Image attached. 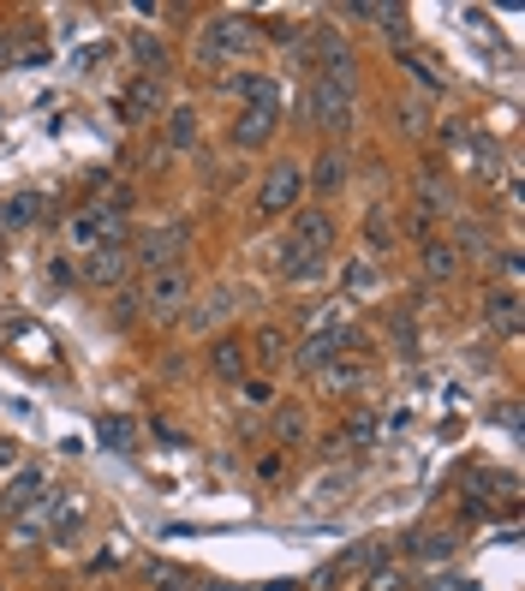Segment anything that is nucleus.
Listing matches in <instances>:
<instances>
[{"mask_svg":"<svg viewBox=\"0 0 525 591\" xmlns=\"http://www.w3.org/2000/svg\"><path fill=\"white\" fill-rule=\"evenodd\" d=\"M49 281H54V287H66V281H72V257H49Z\"/></svg>","mask_w":525,"mask_h":591,"instance_id":"obj_38","label":"nucleus"},{"mask_svg":"<svg viewBox=\"0 0 525 591\" xmlns=\"http://www.w3.org/2000/svg\"><path fill=\"white\" fill-rule=\"evenodd\" d=\"M7 61H12V42H7V36H0V66H7Z\"/></svg>","mask_w":525,"mask_h":591,"instance_id":"obj_41","label":"nucleus"},{"mask_svg":"<svg viewBox=\"0 0 525 591\" xmlns=\"http://www.w3.org/2000/svg\"><path fill=\"white\" fill-rule=\"evenodd\" d=\"M418 591H465V585L454 580V573H442V580H436V573H430V580H425V585H418Z\"/></svg>","mask_w":525,"mask_h":591,"instance_id":"obj_39","label":"nucleus"},{"mask_svg":"<svg viewBox=\"0 0 525 591\" xmlns=\"http://www.w3.org/2000/svg\"><path fill=\"white\" fill-rule=\"evenodd\" d=\"M42 215V191H19V198H7V228H31Z\"/></svg>","mask_w":525,"mask_h":591,"instance_id":"obj_25","label":"nucleus"},{"mask_svg":"<svg viewBox=\"0 0 525 591\" xmlns=\"http://www.w3.org/2000/svg\"><path fill=\"white\" fill-rule=\"evenodd\" d=\"M346 180H353V156L334 150V144L311 161V173H304V186H311L317 198H334V191H346Z\"/></svg>","mask_w":525,"mask_h":591,"instance_id":"obj_6","label":"nucleus"},{"mask_svg":"<svg viewBox=\"0 0 525 591\" xmlns=\"http://www.w3.org/2000/svg\"><path fill=\"white\" fill-rule=\"evenodd\" d=\"M334 352H341V329L311 335L304 347H293V359H287V365H299V371H323V365H334Z\"/></svg>","mask_w":525,"mask_h":591,"instance_id":"obj_16","label":"nucleus"},{"mask_svg":"<svg viewBox=\"0 0 525 591\" xmlns=\"http://www.w3.org/2000/svg\"><path fill=\"white\" fill-rule=\"evenodd\" d=\"M156 108H162V84H156V78H138V84L126 91V120H150Z\"/></svg>","mask_w":525,"mask_h":591,"instance_id":"obj_21","label":"nucleus"},{"mask_svg":"<svg viewBox=\"0 0 525 591\" xmlns=\"http://www.w3.org/2000/svg\"><path fill=\"white\" fill-rule=\"evenodd\" d=\"M245 371H251V352H245L239 335H222V341L210 347V377L215 382H245Z\"/></svg>","mask_w":525,"mask_h":591,"instance_id":"obj_12","label":"nucleus"},{"mask_svg":"<svg viewBox=\"0 0 525 591\" xmlns=\"http://www.w3.org/2000/svg\"><path fill=\"white\" fill-rule=\"evenodd\" d=\"M131 61L143 66V78H162V72L173 66V54H168L162 36H131Z\"/></svg>","mask_w":525,"mask_h":591,"instance_id":"obj_19","label":"nucleus"},{"mask_svg":"<svg viewBox=\"0 0 525 591\" xmlns=\"http://www.w3.org/2000/svg\"><path fill=\"white\" fill-rule=\"evenodd\" d=\"M454 210V186L442 180V173H418V210Z\"/></svg>","mask_w":525,"mask_h":591,"instance_id":"obj_24","label":"nucleus"},{"mask_svg":"<svg viewBox=\"0 0 525 591\" xmlns=\"http://www.w3.org/2000/svg\"><path fill=\"white\" fill-rule=\"evenodd\" d=\"M304 198V168L299 161H275L257 186V215H293Z\"/></svg>","mask_w":525,"mask_h":591,"instance_id":"obj_3","label":"nucleus"},{"mask_svg":"<svg viewBox=\"0 0 525 591\" xmlns=\"http://www.w3.org/2000/svg\"><path fill=\"white\" fill-rule=\"evenodd\" d=\"M257 49V24L245 12H215L197 36V61L203 66H227V61H245Z\"/></svg>","mask_w":525,"mask_h":591,"instance_id":"obj_1","label":"nucleus"},{"mask_svg":"<svg viewBox=\"0 0 525 591\" xmlns=\"http://www.w3.org/2000/svg\"><path fill=\"white\" fill-rule=\"evenodd\" d=\"M101 442H108L114 454H131V448H138V431H131L126 419H101Z\"/></svg>","mask_w":525,"mask_h":591,"instance_id":"obj_28","label":"nucleus"},{"mask_svg":"<svg viewBox=\"0 0 525 591\" xmlns=\"http://www.w3.org/2000/svg\"><path fill=\"white\" fill-rule=\"evenodd\" d=\"M281 275H287V281H323V275H329V257H323V251L287 245V251H281Z\"/></svg>","mask_w":525,"mask_h":591,"instance_id":"obj_17","label":"nucleus"},{"mask_svg":"<svg viewBox=\"0 0 525 591\" xmlns=\"http://www.w3.org/2000/svg\"><path fill=\"white\" fill-rule=\"evenodd\" d=\"M78 526H84V508H78V502H61V514H54V531H49V538H54V543H72V538H78Z\"/></svg>","mask_w":525,"mask_h":591,"instance_id":"obj_27","label":"nucleus"},{"mask_svg":"<svg viewBox=\"0 0 525 591\" xmlns=\"http://www.w3.org/2000/svg\"><path fill=\"white\" fill-rule=\"evenodd\" d=\"M54 514H61V496H36L31 508L12 514V543H42L54 531Z\"/></svg>","mask_w":525,"mask_h":591,"instance_id":"obj_9","label":"nucleus"},{"mask_svg":"<svg viewBox=\"0 0 525 591\" xmlns=\"http://www.w3.org/2000/svg\"><path fill=\"white\" fill-rule=\"evenodd\" d=\"M287 245L323 251V257H329V245H334V215L323 210V203H311V210H293V240H287Z\"/></svg>","mask_w":525,"mask_h":591,"instance_id":"obj_8","label":"nucleus"},{"mask_svg":"<svg viewBox=\"0 0 525 591\" xmlns=\"http://www.w3.org/2000/svg\"><path fill=\"white\" fill-rule=\"evenodd\" d=\"M185 240H192V233L185 228H168V233H150V240H143L138 251H131V263H143V270H180L185 263Z\"/></svg>","mask_w":525,"mask_h":591,"instance_id":"obj_5","label":"nucleus"},{"mask_svg":"<svg viewBox=\"0 0 525 591\" xmlns=\"http://www.w3.org/2000/svg\"><path fill=\"white\" fill-rule=\"evenodd\" d=\"M126 275H131V245H96L84 257V281L90 287H120Z\"/></svg>","mask_w":525,"mask_h":591,"instance_id":"obj_7","label":"nucleus"},{"mask_svg":"<svg viewBox=\"0 0 525 591\" xmlns=\"http://www.w3.org/2000/svg\"><path fill=\"white\" fill-rule=\"evenodd\" d=\"M490 323H495L502 335L519 329V299H514V293H495V299H490Z\"/></svg>","mask_w":525,"mask_h":591,"instance_id":"obj_26","label":"nucleus"},{"mask_svg":"<svg viewBox=\"0 0 525 591\" xmlns=\"http://www.w3.org/2000/svg\"><path fill=\"white\" fill-rule=\"evenodd\" d=\"M138 299H143V312L162 317V323L168 317H185V312H192V275H185V270H156L138 287Z\"/></svg>","mask_w":525,"mask_h":591,"instance_id":"obj_2","label":"nucleus"},{"mask_svg":"<svg viewBox=\"0 0 525 591\" xmlns=\"http://www.w3.org/2000/svg\"><path fill=\"white\" fill-rule=\"evenodd\" d=\"M346 287H353V293H371V287H376V270H371V263H346Z\"/></svg>","mask_w":525,"mask_h":591,"instance_id":"obj_33","label":"nucleus"},{"mask_svg":"<svg viewBox=\"0 0 525 591\" xmlns=\"http://www.w3.org/2000/svg\"><path fill=\"white\" fill-rule=\"evenodd\" d=\"M371 19L383 24V36H388V42H400V49H406V31H413V24H406V12H400V7H376Z\"/></svg>","mask_w":525,"mask_h":591,"instance_id":"obj_30","label":"nucleus"},{"mask_svg":"<svg viewBox=\"0 0 525 591\" xmlns=\"http://www.w3.org/2000/svg\"><path fill=\"white\" fill-rule=\"evenodd\" d=\"M341 442H346V448H353V442H358V448H371V442H376V419H353V431H346Z\"/></svg>","mask_w":525,"mask_h":591,"instance_id":"obj_35","label":"nucleus"},{"mask_svg":"<svg viewBox=\"0 0 525 591\" xmlns=\"http://www.w3.org/2000/svg\"><path fill=\"white\" fill-rule=\"evenodd\" d=\"M418 270H425V281H454L460 275V251H454V240H430L418 245Z\"/></svg>","mask_w":525,"mask_h":591,"instance_id":"obj_13","label":"nucleus"},{"mask_svg":"<svg viewBox=\"0 0 525 591\" xmlns=\"http://www.w3.org/2000/svg\"><path fill=\"white\" fill-rule=\"evenodd\" d=\"M275 126H281V108H239L233 144H239V150H262V144L275 138Z\"/></svg>","mask_w":525,"mask_h":591,"instance_id":"obj_10","label":"nucleus"},{"mask_svg":"<svg viewBox=\"0 0 525 591\" xmlns=\"http://www.w3.org/2000/svg\"><path fill=\"white\" fill-rule=\"evenodd\" d=\"M364 591H406V568H394V561L388 568H371L364 573Z\"/></svg>","mask_w":525,"mask_h":591,"instance_id":"obj_31","label":"nucleus"},{"mask_svg":"<svg viewBox=\"0 0 525 591\" xmlns=\"http://www.w3.org/2000/svg\"><path fill=\"white\" fill-rule=\"evenodd\" d=\"M413 561H425V568H448L454 561V550H460V538L448 526H425V531H413Z\"/></svg>","mask_w":525,"mask_h":591,"instance_id":"obj_11","label":"nucleus"},{"mask_svg":"<svg viewBox=\"0 0 525 591\" xmlns=\"http://www.w3.org/2000/svg\"><path fill=\"white\" fill-rule=\"evenodd\" d=\"M12 466H19V442L0 436V472H12Z\"/></svg>","mask_w":525,"mask_h":591,"instance_id":"obj_40","label":"nucleus"},{"mask_svg":"<svg viewBox=\"0 0 525 591\" xmlns=\"http://www.w3.org/2000/svg\"><path fill=\"white\" fill-rule=\"evenodd\" d=\"M42 484H49V478H42V466H19V472L7 478V490H0V508H7V514L31 508V502L42 496Z\"/></svg>","mask_w":525,"mask_h":591,"instance_id":"obj_15","label":"nucleus"},{"mask_svg":"<svg viewBox=\"0 0 525 591\" xmlns=\"http://www.w3.org/2000/svg\"><path fill=\"white\" fill-rule=\"evenodd\" d=\"M245 352H251L262 371H281V365L293 359V347H287V335H281V329H257V341L245 347Z\"/></svg>","mask_w":525,"mask_h":591,"instance_id":"obj_18","label":"nucleus"},{"mask_svg":"<svg viewBox=\"0 0 525 591\" xmlns=\"http://www.w3.org/2000/svg\"><path fill=\"white\" fill-rule=\"evenodd\" d=\"M138 312H143V299H138V293H120V305H114V323H131Z\"/></svg>","mask_w":525,"mask_h":591,"instance_id":"obj_36","label":"nucleus"},{"mask_svg":"<svg viewBox=\"0 0 525 591\" xmlns=\"http://www.w3.org/2000/svg\"><path fill=\"white\" fill-rule=\"evenodd\" d=\"M400 66L413 72L418 91H442V84H448V78H442V66H436L430 54H418V49H400Z\"/></svg>","mask_w":525,"mask_h":591,"instance_id":"obj_22","label":"nucleus"},{"mask_svg":"<svg viewBox=\"0 0 525 591\" xmlns=\"http://www.w3.org/2000/svg\"><path fill=\"white\" fill-rule=\"evenodd\" d=\"M358 233H364V245H371V251H394V245H400V221H394L388 203H371L364 221H358Z\"/></svg>","mask_w":525,"mask_h":591,"instance_id":"obj_14","label":"nucleus"},{"mask_svg":"<svg viewBox=\"0 0 525 591\" xmlns=\"http://www.w3.org/2000/svg\"><path fill=\"white\" fill-rule=\"evenodd\" d=\"M197 108H192V102H180V108H173L168 114V144H173V150H197Z\"/></svg>","mask_w":525,"mask_h":591,"instance_id":"obj_20","label":"nucleus"},{"mask_svg":"<svg viewBox=\"0 0 525 591\" xmlns=\"http://www.w3.org/2000/svg\"><path fill=\"white\" fill-rule=\"evenodd\" d=\"M275 436H281V442H304V436H311V419H304L299 407L293 412H275Z\"/></svg>","mask_w":525,"mask_h":591,"instance_id":"obj_29","label":"nucleus"},{"mask_svg":"<svg viewBox=\"0 0 525 591\" xmlns=\"http://www.w3.org/2000/svg\"><path fill=\"white\" fill-rule=\"evenodd\" d=\"M317 377H323L329 389H353V382H358V365H323Z\"/></svg>","mask_w":525,"mask_h":591,"instance_id":"obj_32","label":"nucleus"},{"mask_svg":"<svg viewBox=\"0 0 525 591\" xmlns=\"http://www.w3.org/2000/svg\"><path fill=\"white\" fill-rule=\"evenodd\" d=\"M269 591H287V585H269Z\"/></svg>","mask_w":525,"mask_h":591,"instance_id":"obj_42","label":"nucleus"},{"mask_svg":"<svg viewBox=\"0 0 525 591\" xmlns=\"http://www.w3.org/2000/svg\"><path fill=\"white\" fill-rule=\"evenodd\" d=\"M400 126L418 138V131H425V108H418V102H406V108H400Z\"/></svg>","mask_w":525,"mask_h":591,"instance_id":"obj_37","label":"nucleus"},{"mask_svg":"<svg viewBox=\"0 0 525 591\" xmlns=\"http://www.w3.org/2000/svg\"><path fill=\"white\" fill-rule=\"evenodd\" d=\"M150 580L162 585V591H180V585H185V573H180V568H168V561H150Z\"/></svg>","mask_w":525,"mask_h":591,"instance_id":"obj_34","label":"nucleus"},{"mask_svg":"<svg viewBox=\"0 0 525 591\" xmlns=\"http://www.w3.org/2000/svg\"><path fill=\"white\" fill-rule=\"evenodd\" d=\"M66 240L72 245H84V251H96L101 245V210H78L66 221Z\"/></svg>","mask_w":525,"mask_h":591,"instance_id":"obj_23","label":"nucleus"},{"mask_svg":"<svg viewBox=\"0 0 525 591\" xmlns=\"http://www.w3.org/2000/svg\"><path fill=\"white\" fill-rule=\"evenodd\" d=\"M311 126L317 131H346L353 126V84L311 78Z\"/></svg>","mask_w":525,"mask_h":591,"instance_id":"obj_4","label":"nucleus"}]
</instances>
